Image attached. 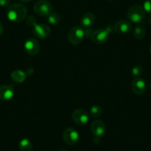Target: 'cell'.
Returning a JSON list of instances; mask_svg holds the SVG:
<instances>
[{"label": "cell", "mask_w": 151, "mask_h": 151, "mask_svg": "<svg viewBox=\"0 0 151 151\" xmlns=\"http://www.w3.org/2000/svg\"><path fill=\"white\" fill-rule=\"evenodd\" d=\"M27 14V8L24 5L19 3H14L8 7L7 17L13 22L19 23L26 18Z\"/></svg>", "instance_id": "obj_1"}, {"label": "cell", "mask_w": 151, "mask_h": 151, "mask_svg": "<svg viewBox=\"0 0 151 151\" xmlns=\"http://www.w3.org/2000/svg\"><path fill=\"white\" fill-rule=\"evenodd\" d=\"M143 7L139 5H132L127 11L129 19L134 23H141L145 20L146 14Z\"/></svg>", "instance_id": "obj_2"}, {"label": "cell", "mask_w": 151, "mask_h": 151, "mask_svg": "<svg viewBox=\"0 0 151 151\" xmlns=\"http://www.w3.org/2000/svg\"><path fill=\"white\" fill-rule=\"evenodd\" d=\"M85 36L84 29L79 27H73L68 31V40L73 45L80 44Z\"/></svg>", "instance_id": "obj_3"}, {"label": "cell", "mask_w": 151, "mask_h": 151, "mask_svg": "<svg viewBox=\"0 0 151 151\" xmlns=\"http://www.w3.org/2000/svg\"><path fill=\"white\" fill-rule=\"evenodd\" d=\"M34 12L40 17H47L53 11L51 4L46 0H40L35 4L33 7Z\"/></svg>", "instance_id": "obj_4"}, {"label": "cell", "mask_w": 151, "mask_h": 151, "mask_svg": "<svg viewBox=\"0 0 151 151\" xmlns=\"http://www.w3.org/2000/svg\"><path fill=\"white\" fill-rule=\"evenodd\" d=\"M109 29H98L91 33V40L95 44L102 45L108 40L110 36Z\"/></svg>", "instance_id": "obj_5"}, {"label": "cell", "mask_w": 151, "mask_h": 151, "mask_svg": "<svg viewBox=\"0 0 151 151\" xmlns=\"http://www.w3.org/2000/svg\"><path fill=\"white\" fill-rule=\"evenodd\" d=\"M79 136L77 130L73 127H69L64 130L63 132V140L67 145H74L79 141Z\"/></svg>", "instance_id": "obj_6"}, {"label": "cell", "mask_w": 151, "mask_h": 151, "mask_svg": "<svg viewBox=\"0 0 151 151\" xmlns=\"http://www.w3.org/2000/svg\"><path fill=\"white\" fill-rule=\"evenodd\" d=\"M72 119L75 123L79 125H84L89 121L88 113L82 109H77L73 112Z\"/></svg>", "instance_id": "obj_7"}, {"label": "cell", "mask_w": 151, "mask_h": 151, "mask_svg": "<svg viewBox=\"0 0 151 151\" xmlns=\"http://www.w3.org/2000/svg\"><path fill=\"white\" fill-rule=\"evenodd\" d=\"M24 50L30 56H36L40 52V43L34 38H29L24 43Z\"/></svg>", "instance_id": "obj_8"}, {"label": "cell", "mask_w": 151, "mask_h": 151, "mask_svg": "<svg viewBox=\"0 0 151 151\" xmlns=\"http://www.w3.org/2000/svg\"><path fill=\"white\" fill-rule=\"evenodd\" d=\"M33 35L37 39H45L48 37L50 33V28L45 24H38L33 27Z\"/></svg>", "instance_id": "obj_9"}, {"label": "cell", "mask_w": 151, "mask_h": 151, "mask_svg": "<svg viewBox=\"0 0 151 151\" xmlns=\"http://www.w3.org/2000/svg\"><path fill=\"white\" fill-rule=\"evenodd\" d=\"M91 130L96 137H100L105 133L106 125L101 120H94L91 124Z\"/></svg>", "instance_id": "obj_10"}, {"label": "cell", "mask_w": 151, "mask_h": 151, "mask_svg": "<svg viewBox=\"0 0 151 151\" xmlns=\"http://www.w3.org/2000/svg\"><path fill=\"white\" fill-rule=\"evenodd\" d=\"M114 29L119 34L125 35L130 33L132 29V25L127 20L121 19L116 22L114 24Z\"/></svg>", "instance_id": "obj_11"}, {"label": "cell", "mask_w": 151, "mask_h": 151, "mask_svg": "<svg viewBox=\"0 0 151 151\" xmlns=\"http://www.w3.org/2000/svg\"><path fill=\"white\" fill-rule=\"evenodd\" d=\"M132 91L136 95L141 96L145 93L146 89V84L144 79L141 78H135L132 82Z\"/></svg>", "instance_id": "obj_12"}, {"label": "cell", "mask_w": 151, "mask_h": 151, "mask_svg": "<svg viewBox=\"0 0 151 151\" xmlns=\"http://www.w3.org/2000/svg\"><path fill=\"white\" fill-rule=\"evenodd\" d=\"M14 95V88L13 85H5L0 87V100L8 101Z\"/></svg>", "instance_id": "obj_13"}, {"label": "cell", "mask_w": 151, "mask_h": 151, "mask_svg": "<svg viewBox=\"0 0 151 151\" xmlns=\"http://www.w3.org/2000/svg\"><path fill=\"white\" fill-rule=\"evenodd\" d=\"M95 16L92 13H85L81 18V24L85 29H91L95 23Z\"/></svg>", "instance_id": "obj_14"}, {"label": "cell", "mask_w": 151, "mask_h": 151, "mask_svg": "<svg viewBox=\"0 0 151 151\" xmlns=\"http://www.w3.org/2000/svg\"><path fill=\"white\" fill-rule=\"evenodd\" d=\"M11 77L17 83H22L26 79V73L21 70H15L11 73Z\"/></svg>", "instance_id": "obj_15"}, {"label": "cell", "mask_w": 151, "mask_h": 151, "mask_svg": "<svg viewBox=\"0 0 151 151\" xmlns=\"http://www.w3.org/2000/svg\"><path fill=\"white\" fill-rule=\"evenodd\" d=\"M18 147L20 151H32L33 150V145L27 139H21L19 142Z\"/></svg>", "instance_id": "obj_16"}, {"label": "cell", "mask_w": 151, "mask_h": 151, "mask_svg": "<svg viewBox=\"0 0 151 151\" xmlns=\"http://www.w3.org/2000/svg\"><path fill=\"white\" fill-rule=\"evenodd\" d=\"M133 36L136 40H142L144 37L145 36V29L144 28L143 26L142 25H138L133 30Z\"/></svg>", "instance_id": "obj_17"}, {"label": "cell", "mask_w": 151, "mask_h": 151, "mask_svg": "<svg viewBox=\"0 0 151 151\" xmlns=\"http://www.w3.org/2000/svg\"><path fill=\"white\" fill-rule=\"evenodd\" d=\"M90 114L93 118H97L101 114V107L98 104H95L91 107L90 110Z\"/></svg>", "instance_id": "obj_18"}, {"label": "cell", "mask_w": 151, "mask_h": 151, "mask_svg": "<svg viewBox=\"0 0 151 151\" xmlns=\"http://www.w3.org/2000/svg\"><path fill=\"white\" fill-rule=\"evenodd\" d=\"M47 21L50 24H59V21H60V17H59V14L56 13H51L49 16H47Z\"/></svg>", "instance_id": "obj_19"}, {"label": "cell", "mask_w": 151, "mask_h": 151, "mask_svg": "<svg viewBox=\"0 0 151 151\" xmlns=\"http://www.w3.org/2000/svg\"><path fill=\"white\" fill-rule=\"evenodd\" d=\"M143 73V67L142 65H136L132 70V74L134 76H139Z\"/></svg>", "instance_id": "obj_20"}, {"label": "cell", "mask_w": 151, "mask_h": 151, "mask_svg": "<svg viewBox=\"0 0 151 151\" xmlns=\"http://www.w3.org/2000/svg\"><path fill=\"white\" fill-rule=\"evenodd\" d=\"M143 8L145 12L148 13L151 15V0H145L144 2Z\"/></svg>", "instance_id": "obj_21"}, {"label": "cell", "mask_w": 151, "mask_h": 151, "mask_svg": "<svg viewBox=\"0 0 151 151\" xmlns=\"http://www.w3.org/2000/svg\"><path fill=\"white\" fill-rule=\"evenodd\" d=\"M26 24L27 25L30 26V27H34L36 25V19L33 17V16H30L27 18V20H26Z\"/></svg>", "instance_id": "obj_22"}, {"label": "cell", "mask_w": 151, "mask_h": 151, "mask_svg": "<svg viewBox=\"0 0 151 151\" xmlns=\"http://www.w3.org/2000/svg\"><path fill=\"white\" fill-rule=\"evenodd\" d=\"M11 3V0H0V6L8 7Z\"/></svg>", "instance_id": "obj_23"}, {"label": "cell", "mask_w": 151, "mask_h": 151, "mask_svg": "<svg viewBox=\"0 0 151 151\" xmlns=\"http://www.w3.org/2000/svg\"><path fill=\"white\" fill-rule=\"evenodd\" d=\"M4 31V27H3V24L2 23L0 22V36H2V33H3Z\"/></svg>", "instance_id": "obj_24"}, {"label": "cell", "mask_w": 151, "mask_h": 151, "mask_svg": "<svg viewBox=\"0 0 151 151\" xmlns=\"http://www.w3.org/2000/svg\"><path fill=\"white\" fill-rule=\"evenodd\" d=\"M19 1L22 2V3H27V2H30L31 0H19Z\"/></svg>", "instance_id": "obj_25"}, {"label": "cell", "mask_w": 151, "mask_h": 151, "mask_svg": "<svg viewBox=\"0 0 151 151\" xmlns=\"http://www.w3.org/2000/svg\"><path fill=\"white\" fill-rule=\"evenodd\" d=\"M58 151H68V150L66 149H60L59 150H58Z\"/></svg>", "instance_id": "obj_26"}, {"label": "cell", "mask_w": 151, "mask_h": 151, "mask_svg": "<svg viewBox=\"0 0 151 151\" xmlns=\"http://www.w3.org/2000/svg\"><path fill=\"white\" fill-rule=\"evenodd\" d=\"M149 51H150V55H151V45H150V48H149Z\"/></svg>", "instance_id": "obj_27"}, {"label": "cell", "mask_w": 151, "mask_h": 151, "mask_svg": "<svg viewBox=\"0 0 151 151\" xmlns=\"http://www.w3.org/2000/svg\"><path fill=\"white\" fill-rule=\"evenodd\" d=\"M149 23L150 24H151V17H150V19H149Z\"/></svg>", "instance_id": "obj_28"}, {"label": "cell", "mask_w": 151, "mask_h": 151, "mask_svg": "<svg viewBox=\"0 0 151 151\" xmlns=\"http://www.w3.org/2000/svg\"><path fill=\"white\" fill-rule=\"evenodd\" d=\"M107 1H110V2H113V1H116V0H107Z\"/></svg>", "instance_id": "obj_29"}, {"label": "cell", "mask_w": 151, "mask_h": 151, "mask_svg": "<svg viewBox=\"0 0 151 151\" xmlns=\"http://www.w3.org/2000/svg\"><path fill=\"white\" fill-rule=\"evenodd\" d=\"M150 89H151V83L150 84Z\"/></svg>", "instance_id": "obj_30"}]
</instances>
